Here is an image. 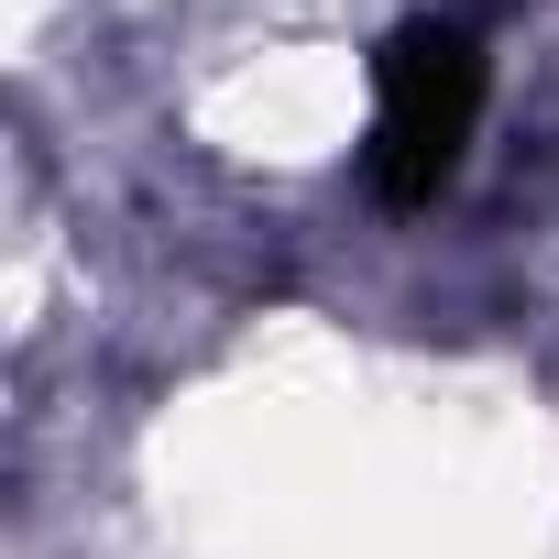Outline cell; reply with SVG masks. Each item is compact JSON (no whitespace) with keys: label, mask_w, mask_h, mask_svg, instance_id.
<instances>
[{"label":"cell","mask_w":559,"mask_h":559,"mask_svg":"<svg viewBox=\"0 0 559 559\" xmlns=\"http://www.w3.org/2000/svg\"><path fill=\"white\" fill-rule=\"evenodd\" d=\"M483 88H493V67H483V34H472V23L417 12V23L384 34L362 176H373V198H384L395 219H417V209H439V198L461 187L472 132H483Z\"/></svg>","instance_id":"cell-1"}]
</instances>
